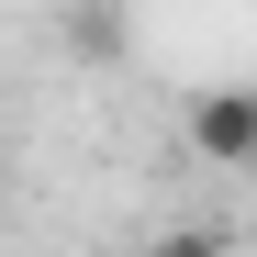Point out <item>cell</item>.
I'll list each match as a JSON object with an SVG mask.
<instances>
[{
  "label": "cell",
  "instance_id": "cell-1",
  "mask_svg": "<svg viewBox=\"0 0 257 257\" xmlns=\"http://www.w3.org/2000/svg\"><path fill=\"white\" fill-rule=\"evenodd\" d=\"M190 146L212 168H257V90H201L190 101Z\"/></svg>",
  "mask_w": 257,
  "mask_h": 257
},
{
  "label": "cell",
  "instance_id": "cell-2",
  "mask_svg": "<svg viewBox=\"0 0 257 257\" xmlns=\"http://www.w3.org/2000/svg\"><path fill=\"white\" fill-rule=\"evenodd\" d=\"M67 45L78 56H123V0H78V12H67Z\"/></svg>",
  "mask_w": 257,
  "mask_h": 257
},
{
  "label": "cell",
  "instance_id": "cell-3",
  "mask_svg": "<svg viewBox=\"0 0 257 257\" xmlns=\"http://www.w3.org/2000/svg\"><path fill=\"white\" fill-rule=\"evenodd\" d=\"M123 257H224V235H212V224H168V235L123 246Z\"/></svg>",
  "mask_w": 257,
  "mask_h": 257
}]
</instances>
